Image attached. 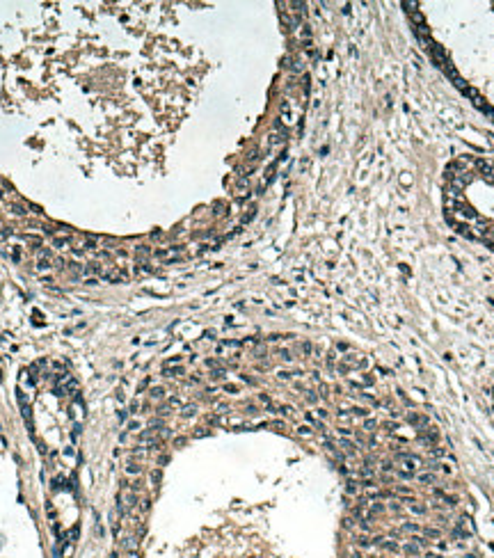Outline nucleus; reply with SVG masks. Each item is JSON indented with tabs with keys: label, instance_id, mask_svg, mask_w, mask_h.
Returning a JSON list of instances; mask_svg holds the SVG:
<instances>
[{
	"label": "nucleus",
	"instance_id": "1",
	"mask_svg": "<svg viewBox=\"0 0 494 558\" xmlns=\"http://www.w3.org/2000/svg\"><path fill=\"white\" fill-rule=\"evenodd\" d=\"M12 211H14L16 215H25V211H23V206H21V204H12Z\"/></svg>",
	"mask_w": 494,
	"mask_h": 558
}]
</instances>
